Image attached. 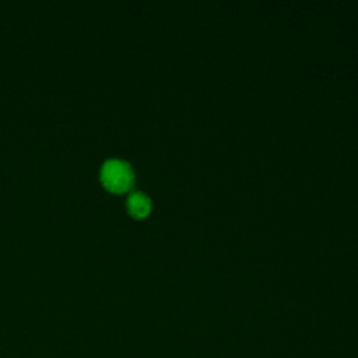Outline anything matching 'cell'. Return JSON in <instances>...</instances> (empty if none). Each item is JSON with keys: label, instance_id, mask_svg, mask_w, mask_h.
Listing matches in <instances>:
<instances>
[{"label": "cell", "instance_id": "6da1fadb", "mask_svg": "<svg viewBox=\"0 0 358 358\" xmlns=\"http://www.w3.org/2000/svg\"><path fill=\"white\" fill-rule=\"evenodd\" d=\"M99 175L103 186L113 193H122L129 190L134 182V173L131 171V166L126 161L117 158L106 159L101 166Z\"/></svg>", "mask_w": 358, "mask_h": 358}, {"label": "cell", "instance_id": "7a4b0ae2", "mask_svg": "<svg viewBox=\"0 0 358 358\" xmlns=\"http://www.w3.org/2000/svg\"><path fill=\"white\" fill-rule=\"evenodd\" d=\"M127 210L131 217L141 220L147 217L151 211V201L148 196L141 192H134L127 199Z\"/></svg>", "mask_w": 358, "mask_h": 358}]
</instances>
